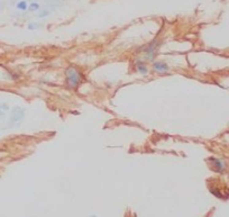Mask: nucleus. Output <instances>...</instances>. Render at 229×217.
Returning <instances> with one entry per match:
<instances>
[{
    "label": "nucleus",
    "instance_id": "5",
    "mask_svg": "<svg viewBox=\"0 0 229 217\" xmlns=\"http://www.w3.org/2000/svg\"><path fill=\"white\" fill-rule=\"evenodd\" d=\"M135 69H136V71H137L139 74H142V76H147L148 71H149V69H148V66L146 65L145 61L142 59L136 60V62H135Z\"/></svg>",
    "mask_w": 229,
    "mask_h": 217
},
{
    "label": "nucleus",
    "instance_id": "2",
    "mask_svg": "<svg viewBox=\"0 0 229 217\" xmlns=\"http://www.w3.org/2000/svg\"><path fill=\"white\" fill-rule=\"evenodd\" d=\"M160 46H161L160 41L157 40V38L153 40L151 43H148L147 45H145L141 49L142 54H143V57H141V59L145 60V61H148V62H154L157 53L160 51Z\"/></svg>",
    "mask_w": 229,
    "mask_h": 217
},
{
    "label": "nucleus",
    "instance_id": "1",
    "mask_svg": "<svg viewBox=\"0 0 229 217\" xmlns=\"http://www.w3.org/2000/svg\"><path fill=\"white\" fill-rule=\"evenodd\" d=\"M84 81L83 73L73 65H69L65 70V85L71 90H76Z\"/></svg>",
    "mask_w": 229,
    "mask_h": 217
},
{
    "label": "nucleus",
    "instance_id": "7",
    "mask_svg": "<svg viewBox=\"0 0 229 217\" xmlns=\"http://www.w3.org/2000/svg\"><path fill=\"white\" fill-rule=\"evenodd\" d=\"M39 9H41V5L38 2H30L29 6H28V10L29 11H37Z\"/></svg>",
    "mask_w": 229,
    "mask_h": 217
},
{
    "label": "nucleus",
    "instance_id": "8",
    "mask_svg": "<svg viewBox=\"0 0 229 217\" xmlns=\"http://www.w3.org/2000/svg\"><path fill=\"white\" fill-rule=\"evenodd\" d=\"M39 27H41V25H39L38 23H30L28 26H27V28L29 30H38Z\"/></svg>",
    "mask_w": 229,
    "mask_h": 217
},
{
    "label": "nucleus",
    "instance_id": "3",
    "mask_svg": "<svg viewBox=\"0 0 229 217\" xmlns=\"http://www.w3.org/2000/svg\"><path fill=\"white\" fill-rule=\"evenodd\" d=\"M152 70L155 73H158V74H166V73L170 72L171 69L166 62L157 60V61H154L152 63Z\"/></svg>",
    "mask_w": 229,
    "mask_h": 217
},
{
    "label": "nucleus",
    "instance_id": "9",
    "mask_svg": "<svg viewBox=\"0 0 229 217\" xmlns=\"http://www.w3.org/2000/svg\"><path fill=\"white\" fill-rule=\"evenodd\" d=\"M49 15V10H43V11H41V14H39V17H46Z\"/></svg>",
    "mask_w": 229,
    "mask_h": 217
},
{
    "label": "nucleus",
    "instance_id": "6",
    "mask_svg": "<svg viewBox=\"0 0 229 217\" xmlns=\"http://www.w3.org/2000/svg\"><path fill=\"white\" fill-rule=\"evenodd\" d=\"M28 2H27L26 0H20V1H18L16 5V8L18 10H20V11H26V10H28Z\"/></svg>",
    "mask_w": 229,
    "mask_h": 217
},
{
    "label": "nucleus",
    "instance_id": "4",
    "mask_svg": "<svg viewBox=\"0 0 229 217\" xmlns=\"http://www.w3.org/2000/svg\"><path fill=\"white\" fill-rule=\"evenodd\" d=\"M208 161H209L210 167H211V169H212L213 171L223 173V172H225V170H226V163H225V161L221 160V159L210 158Z\"/></svg>",
    "mask_w": 229,
    "mask_h": 217
}]
</instances>
